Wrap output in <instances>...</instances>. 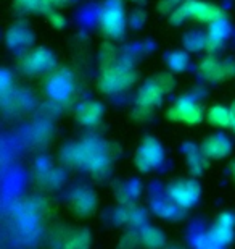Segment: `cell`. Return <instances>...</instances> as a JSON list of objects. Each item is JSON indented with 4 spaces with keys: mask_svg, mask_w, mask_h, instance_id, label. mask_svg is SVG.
Listing matches in <instances>:
<instances>
[{
    "mask_svg": "<svg viewBox=\"0 0 235 249\" xmlns=\"http://www.w3.org/2000/svg\"><path fill=\"white\" fill-rule=\"evenodd\" d=\"M103 115V108L97 102H89L86 106L81 107V110L78 113V120L82 124H97L100 118Z\"/></svg>",
    "mask_w": 235,
    "mask_h": 249,
    "instance_id": "5bb4252c",
    "label": "cell"
},
{
    "mask_svg": "<svg viewBox=\"0 0 235 249\" xmlns=\"http://www.w3.org/2000/svg\"><path fill=\"white\" fill-rule=\"evenodd\" d=\"M68 0H16V7L26 12H52L55 7H63Z\"/></svg>",
    "mask_w": 235,
    "mask_h": 249,
    "instance_id": "4fadbf2b",
    "label": "cell"
},
{
    "mask_svg": "<svg viewBox=\"0 0 235 249\" xmlns=\"http://www.w3.org/2000/svg\"><path fill=\"white\" fill-rule=\"evenodd\" d=\"M134 2H141V0H134Z\"/></svg>",
    "mask_w": 235,
    "mask_h": 249,
    "instance_id": "ffe728a7",
    "label": "cell"
},
{
    "mask_svg": "<svg viewBox=\"0 0 235 249\" xmlns=\"http://www.w3.org/2000/svg\"><path fill=\"white\" fill-rule=\"evenodd\" d=\"M163 89L155 83V79L148 81L145 86L139 91V97H137V102H139V107L142 108H150L153 106H158L161 102V97H163Z\"/></svg>",
    "mask_w": 235,
    "mask_h": 249,
    "instance_id": "8fae6325",
    "label": "cell"
},
{
    "mask_svg": "<svg viewBox=\"0 0 235 249\" xmlns=\"http://www.w3.org/2000/svg\"><path fill=\"white\" fill-rule=\"evenodd\" d=\"M169 197L179 207H192L200 197V186L193 180H179L169 186Z\"/></svg>",
    "mask_w": 235,
    "mask_h": 249,
    "instance_id": "8992f818",
    "label": "cell"
},
{
    "mask_svg": "<svg viewBox=\"0 0 235 249\" xmlns=\"http://www.w3.org/2000/svg\"><path fill=\"white\" fill-rule=\"evenodd\" d=\"M100 28H102V33L113 39L121 37L124 34L126 31V13H124V7L119 0L107 2L102 12V18H100Z\"/></svg>",
    "mask_w": 235,
    "mask_h": 249,
    "instance_id": "7a4b0ae2",
    "label": "cell"
},
{
    "mask_svg": "<svg viewBox=\"0 0 235 249\" xmlns=\"http://www.w3.org/2000/svg\"><path fill=\"white\" fill-rule=\"evenodd\" d=\"M234 222H235V218L232 213L222 212L221 215L218 217V220L214 222L211 233H209L211 241H214L216 245H227L234 238Z\"/></svg>",
    "mask_w": 235,
    "mask_h": 249,
    "instance_id": "9c48e42d",
    "label": "cell"
},
{
    "mask_svg": "<svg viewBox=\"0 0 235 249\" xmlns=\"http://www.w3.org/2000/svg\"><path fill=\"white\" fill-rule=\"evenodd\" d=\"M227 36H229V24L226 21V18L211 23L209 24V31L206 33V49L211 53L214 51H218L219 47H222Z\"/></svg>",
    "mask_w": 235,
    "mask_h": 249,
    "instance_id": "30bf717a",
    "label": "cell"
},
{
    "mask_svg": "<svg viewBox=\"0 0 235 249\" xmlns=\"http://www.w3.org/2000/svg\"><path fill=\"white\" fill-rule=\"evenodd\" d=\"M187 63H188V57H187V53H184V52H172L171 55L168 57V65L172 70H176V71H182V70L187 67Z\"/></svg>",
    "mask_w": 235,
    "mask_h": 249,
    "instance_id": "2e32d148",
    "label": "cell"
},
{
    "mask_svg": "<svg viewBox=\"0 0 235 249\" xmlns=\"http://www.w3.org/2000/svg\"><path fill=\"white\" fill-rule=\"evenodd\" d=\"M166 117L171 122H181L186 124H198L204 120V112L193 99L188 96L181 97L174 106L169 108Z\"/></svg>",
    "mask_w": 235,
    "mask_h": 249,
    "instance_id": "3957f363",
    "label": "cell"
},
{
    "mask_svg": "<svg viewBox=\"0 0 235 249\" xmlns=\"http://www.w3.org/2000/svg\"><path fill=\"white\" fill-rule=\"evenodd\" d=\"M206 120L216 128H231L232 122V110L224 106H213L208 108Z\"/></svg>",
    "mask_w": 235,
    "mask_h": 249,
    "instance_id": "7c38bea8",
    "label": "cell"
},
{
    "mask_svg": "<svg viewBox=\"0 0 235 249\" xmlns=\"http://www.w3.org/2000/svg\"><path fill=\"white\" fill-rule=\"evenodd\" d=\"M226 18L222 8L218 7L213 2H204V0H186L174 10L171 15V23L181 24L186 19H195L200 23L211 24L214 21Z\"/></svg>",
    "mask_w": 235,
    "mask_h": 249,
    "instance_id": "6da1fadb",
    "label": "cell"
},
{
    "mask_svg": "<svg viewBox=\"0 0 235 249\" xmlns=\"http://www.w3.org/2000/svg\"><path fill=\"white\" fill-rule=\"evenodd\" d=\"M232 151V142L224 133H213L202 142V152L208 159L219 160L227 157Z\"/></svg>",
    "mask_w": 235,
    "mask_h": 249,
    "instance_id": "ba28073f",
    "label": "cell"
},
{
    "mask_svg": "<svg viewBox=\"0 0 235 249\" xmlns=\"http://www.w3.org/2000/svg\"><path fill=\"white\" fill-rule=\"evenodd\" d=\"M50 62H52V55L46 51H36L31 53L28 58V67L32 71H41V70H46Z\"/></svg>",
    "mask_w": 235,
    "mask_h": 249,
    "instance_id": "9a60e30c",
    "label": "cell"
},
{
    "mask_svg": "<svg viewBox=\"0 0 235 249\" xmlns=\"http://www.w3.org/2000/svg\"><path fill=\"white\" fill-rule=\"evenodd\" d=\"M200 73L211 83L226 81L235 74V63L232 60H219L216 55H208L200 65Z\"/></svg>",
    "mask_w": 235,
    "mask_h": 249,
    "instance_id": "277c9868",
    "label": "cell"
},
{
    "mask_svg": "<svg viewBox=\"0 0 235 249\" xmlns=\"http://www.w3.org/2000/svg\"><path fill=\"white\" fill-rule=\"evenodd\" d=\"M47 17H48L50 24H52L53 28H57V29H62V28L64 26V24H66V19H64L63 15L55 13L53 10H52V12H48V13H47Z\"/></svg>",
    "mask_w": 235,
    "mask_h": 249,
    "instance_id": "e0dca14e",
    "label": "cell"
},
{
    "mask_svg": "<svg viewBox=\"0 0 235 249\" xmlns=\"http://www.w3.org/2000/svg\"><path fill=\"white\" fill-rule=\"evenodd\" d=\"M231 110H232V122H231V129H234L235 133V102L231 106Z\"/></svg>",
    "mask_w": 235,
    "mask_h": 249,
    "instance_id": "ac0fdd59",
    "label": "cell"
},
{
    "mask_svg": "<svg viewBox=\"0 0 235 249\" xmlns=\"http://www.w3.org/2000/svg\"><path fill=\"white\" fill-rule=\"evenodd\" d=\"M231 177L234 178V181H235V160L231 163Z\"/></svg>",
    "mask_w": 235,
    "mask_h": 249,
    "instance_id": "d6986e66",
    "label": "cell"
},
{
    "mask_svg": "<svg viewBox=\"0 0 235 249\" xmlns=\"http://www.w3.org/2000/svg\"><path fill=\"white\" fill-rule=\"evenodd\" d=\"M164 157V151L157 139L153 138H145L143 142L139 147V152L136 156V163L139 170L142 172H150L152 168H157L161 163Z\"/></svg>",
    "mask_w": 235,
    "mask_h": 249,
    "instance_id": "5b68a950",
    "label": "cell"
},
{
    "mask_svg": "<svg viewBox=\"0 0 235 249\" xmlns=\"http://www.w3.org/2000/svg\"><path fill=\"white\" fill-rule=\"evenodd\" d=\"M131 83H132L131 70L121 67V65H113V67H108L105 70L103 76L100 79V88H102V91L114 92L131 86Z\"/></svg>",
    "mask_w": 235,
    "mask_h": 249,
    "instance_id": "52a82bcc",
    "label": "cell"
}]
</instances>
